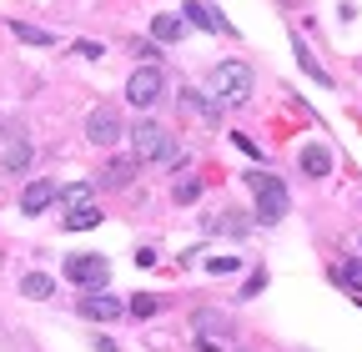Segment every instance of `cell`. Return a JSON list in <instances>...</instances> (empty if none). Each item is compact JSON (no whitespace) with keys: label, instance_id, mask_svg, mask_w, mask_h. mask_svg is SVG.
<instances>
[{"label":"cell","instance_id":"484cf974","mask_svg":"<svg viewBox=\"0 0 362 352\" xmlns=\"http://www.w3.org/2000/svg\"><path fill=\"white\" fill-rule=\"evenodd\" d=\"M96 352H116V342H111V337H101V342H96Z\"/></svg>","mask_w":362,"mask_h":352},{"label":"cell","instance_id":"5bb4252c","mask_svg":"<svg viewBox=\"0 0 362 352\" xmlns=\"http://www.w3.org/2000/svg\"><path fill=\"white\" fill-rule=\"evenodd\" d=\"M21 292H25V297H35V302H45V297L56 292V282L45 277V272H25V277H21Z\"/></svg>","mask_w":362,"mask_h":352},{"label":"cell","instance_id":"6da1fadb","mask_svg":"<svg viewBox=\"0 0 362 352\" xmlns=\"http://www.w3.org/2000/svg\"><path fill=\"white\" fill-rule=\"evenodd\" d=\"M206 91H211L221 106H242V101L252 96V71H247V61H221V66H211Z\"/></svg>","mask_w":362,"mask_h":352},{"label":"cell","instance_id":"8992f818","mask_svg":"<svg viewBox=\"0 0 362 352\" xmlns=\"http://www.w3.org/2000/svg\"><path fill=\"white\" fill-rule=\"evenodd\" d=\"M192 327H197V347H202V352H216L226 337H232V322H226L221 312H197Z\"/></svg>","mask_w":362,"mask_h":352},{"label":"cell","instance_id":"d6986e66","mask_svg":"<svg viewBox=\"0 0 362 352\" xmlns=\"http://www.w3.org/2000/svg\"><path fill=\"white\" fill-rule=\"evenodd\" d=\"M197 196H202V182H197V176H181V182H176V201L187 206V201H197Z\"/></svg>","mask_w":362,"mask_h":352},{"label":"cell","instance_id":"7402d4cb","mask_svg":"<svg viewBox=\"0 0 362 352\" xmlns=\"http://www.w3.org/2000/svg\"><path fill=\"white\" fill-rule=\"evenodd\" d=\"M25 161H30V146H25V141H16V146H11V156H6V166H11V171H21Z\"/></svg>","mask_w":362,"mask_h":352},{"label":"cell","instance_id":"2e32d148","mask_svg":"<svg viewBox=\"0 0 362 352\" xmlns=\"http://www.w3.org/2000/svg\"><path fill=\"white\" fill-rule=\"evenodd\" d=\"M337 282H347L357 297H362V257H347L342 267H337Z\"/></svg>","mask_w":362,"mask_h":352},{"label":"cell","instance_id":"e0dca14e","mask_svg":"<svg viewBox=\"0 0 362 352\" xmlns=\"http://www.w3.org/2000/svg\"><path fill=\"white\" fill-rule=\"evenodd\" d=\"M131 176H136V161H111V166H106V176H101V182H106V187H126V182H131Z\"/></svg>","mask_w":362,"mask_h":352},{"label":"cell","instance_id":"9a60e30c","mask_svg":"<svg viewBox=\"0 0 362 352\" xmlns=\"http://www.w3.org/2000/svg\"><path fill=\"white\" fill-rule=\"evenodd\" d=\"M16 40H25V46H51V30H40V25H25V20H11Z\"/></svg>","mask_w":362,"mask_h":352},{"label":"cell","instance_id":"d4e9b609","mask_svg":"<svg viewBox=\"0 0 362 352\" xmlns=\"http://www.w3.org/2000/svg\"><path fill=\"white\" fill-rule=\"evenodd\" d=\"M76 56H86V61H96V56H106V51L96 46V40H81V46H76Z\"/></svg>","mask_w":362,"mask_h":352},{"label":"cell","instance_id":"4fadbf2b","mask_svg":"<svg viewBox=\"0 0 362 352\" xmlns=\"http://www.w3.org/2000/svg\"><path fill=\"white\" fill-rule=\"evenodd\" d=\"M151 35H156V40H166V46H171V40H181V35H187V20H181V16H156Z\"/></svg>","mask_w":362,"mask_h":352},{"label":"cell","instance_id":"44dd1931","mask_svg":"<svg viewBox=\"0 0 362 352\" xmlns=\"http://www.w3.org/2000/svg\"><path fill=\"white\" fill-rule=\"evenodd\" d=\"M156 307H161V302L141 292V297H131V317H156Z\"/></svg>","mask_w":362,"mask_h":352},{"label":"cell","instance_id":"3957f363","mask_svg":"<svg viewBox=\"0 0 362 352\" xmlns=\"http://www.w3.org/2000/svg\"><path fill=\"white\" fill-rule=\"evenodd\" d=\"M131 146H136V161H171L176 156L171 136H166L156 121H136L131 126Z\"/></svg>","mask_w":362,"mask_h":352},{"label":"cell","instance_id":"603a6c76","mask_svg":"<svg viewBox=\"0 0 362 352\" xmlns=\"http://www.w3.org/2000/svg\"><path fill=\"white\" fill-rule=\"evenodd\" d=\"M61 196H66V206H86L90 201V187H66Z\"/></svg>","mask_w":362,"mask_h":352},{"label":"cell","instance_id":"277c9868","mask_svg":"<svg viewBox=\"0 0 362 352\" xmlns=\"http://www.w3.org/2000/svg\"><path fill=\"white\" fill-rule=\"evenodd\" d=\"M66 277H71L76 287H86V292H101V287H106V277H111V262H106L101 252L66 257Z\"/></svg>","mask_w":362,"mask_h":352},{"label":"cell","instance_id":"8fae6325","mask_svg":"<svg viewBox=\"0 0 362 352\" xmlns=\"http://www.w3.org/2000/svg\"><path fill=\"white\" fill-rule=\"evenodd\" d=\"M302 171H307V176H327V171H332V151H327V146H307V151H302Z\"/></svg>","mask_w":362,"mask_h":352},{"label":"cell","instance_id":"9c48e42d","mask_svg":"<svg viewBox=\"0 0 362 352\" xmlns=\"http://www.w3.org/2000/svg\"><path fill=\"white\" fill-rule=\"evenodd\" d=\"M56 196H61V192H56V182H30V187L21 192V211H25V216H40Z\"/></svg>","mask_w":362,"mask_h":352},{"label":"cell","instance_id":"52a82bcc","mask_svg":"<svg viewBox=\"0 0 362 352\" xmlns=\"http://www.w3.org/2000/svg\"><path fill=\"white\" fill-rule=\"evenodd\" d=\"M86 136L96 141V146H111V141H121V136H126V131H121V116H116L111 106H96V111L86 116Z\"/></svg>","mask_w":362,"mask_h":352},{"label":"cell","instance_id":"ba28073f","mask_svg":"<svg viewBox=\"0 0 362 352\" xmlns=\"http://www.w3.org/2000/svg\"><path fill=\"white\" fill-rule=\"evenodd\" d=\"M121 312H126V302H121V297H106V292L81 297V317H90V322H116Z\"/></svg>","mask_w":362,"mask_h":352},{"label":"cell","instance_id":"30bf717a","mask_svg":"<svg viewBox=\"0 0 362 352\" xmlns=\"http://www.w3.org/2000/svg\"><path fill=\"white\" fill-rule=\"evenodd\" d=\"M187 16H192V25L216 30V35H226V30H232V25H226V20L216 16V6H206V0H187Z\"/></svg>","mask_w":362,"mask_h":352},{"label":"cell","instance_id":"cb8c5ba5","mask_svg":"<svg viewBox=\"0 0 362 352\" xmlns=\"http://www.w3.org/2000/svg\"><path fill=\"white\" fill-rule=\"evenodd\" d=\"M206 267H211V272H237V257H211Z\"/></svg>","mask_w":362,"mask_h":352},{"label":"cell","instance_id":"ac0fdd59","mask_svg":"<svg viewBox=\"0 0 362 352\" xmlns=\"http://www.w3.org/2000/svg\"><path fill=\"white\" fill-rule=\"evenodd\" d=\"M181 106H187V111H197L202 121H216V106H211V101H202L197 91H181Z\"/></svg>","mask_w":362,"mask_h":352},{"label":"cell","instance_id":"ffe728a7","mask_svg":"<svg viewBox=\"0 0 362 352\" xmlns=\"http://www.w3.org/2000/svg\"><path fill=\"white\" fill-rule=\"evenodd\" d=\"M297 61H302V71H307L312 81H322V86H327V71H322V66H317V61L307 56V46H302V40H297Z\"/></svg>","mask_w":362,"mask_h":352},{"label":"cell","instance_id":"7a4b0ae2","mask_svg":"<svg viewBox=\"0 0 362 352\" xmlns=\"http://www.w3.org/2000/svg\"><path fill=\"white\" fill-rule=\"evenodd\" d=\"M247 187H252V196H257V222L277 227L282 216H287V187H282V176H272V171H247Z\"/></svg>","mask_w":362,"mask_h":352},{"label":"cell","instance_id":"5b68a950","mask_svg":"<svg viewBox=\"0 0 362 352\" xmlns=\"http://www.w3.org/2000/svg\"><path fill=\"white\" fill-rule=\"evenodd\" d=\"M161 91H166V76H161L156 66H136V71L126 76V101H131V106H141V111L156 106Z\"/></svg>","mask_w":362,"mask_h":352},{"label":"cell","instance_id":"7c38bea8","mask_svg":"<svg viewBox=\"0 0 362 352\" xmlns=\"http://www.w3.org/2000/svg\"><path fill=\"white\" fill-rule=\"evenodd\" d=\"M96 222H101V211L86 201V206H71V216H66V232H90Z\"/></svg>","mask_w":362,"mask_h":352}]
</instances>
